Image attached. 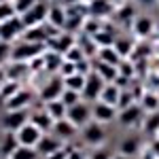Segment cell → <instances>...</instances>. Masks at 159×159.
I'll return each instance as SVG.
<instances>
[{
    "instance_id": "obj_1",
    "label": "cell",
    "mask_w": 159,
    "mask_h": 159,
    "mask_svg": "<svg viewBox=\"0 0 159 159\" xmlns=\"http://www.w3.org/2000/svg\"><path fill=\"white\" fill-rule=\"evenodd\" d=\"M45 51V45L43 43H28V40H21L15 49H11V60L15 64H24L28 60H34L38 55H43Z\"/></svg>"
},
{
    "instance_id": "obj_2",
    "label": "cell",
    "mask_w": 159,
    "mask_h": 159,
    "mask_svg": "<svg viewBox=\"0 0 159 159\" xmlns=\"http://www.w3.org/2000/svg\"><path fill=\"white\" fill-rule=\"evenodd\" d=\"M83 132V142L85 144H89V147H102L104 144V140H106V129H104V125L98 121H91L87 123L85 127H81Z\"/></svg>"
},
{
    "instance_id": "obj_3",
    "label": "cell",
    "mask_w": 159,
    "mask_h": 159,
    "mask_svg": "<svg viewBox=\"0 0 159 159\" xmlns=\"http://www.w3.org/2000/svg\"><path fill=\"white\" fill-rule=\"evenodd\" d=\"M49 9H51V7H47L45 2H36V4H34L28 13L21 15L24 25H25V28H36V25H43L45 21H47V17H49Z\"/></svg>"
},
{
    "instance_id": "obj_4",
    "label": "cell",
    "mask_w": 159,
    "mask_h": 159,
    "mask_svg": "<svg viewBox=\"0 0 159 159\" xmlns=\"http://www.w3.org/2000/svg\"><path fill=\"white\" fill-rule=\"evenodd\" d=\"M15 134H17L19 144H24V147H34V148H36V144L40 142V138H43V134H45V132H43L40 127H36L32 121H28L24 127H19Z\"/></svg>"
},
{
    "instance_id": "obj_5",
    "label": "cell",
    "mask_w": 159,
    "mask_h": 159,
    "mask_svg": "<svg viewBox=\"0 0 159 159\" xmlns=\"http://www.w3.org/2000/svg\"><path fill=\"white\" fill-rule=\"evenodd\" d=\"M24 30H25V25L21 21V17H11V19H7V21L0 24V40L11 43V40L21 36Z\"/></svg>"
},
{
    "instance_id": "obj_6",
    "label": "cell",
    "mask_w": 159,
    "mask_h": 159,
    "mask_svg": "<svg viewBox=\"0 0 159 159\" xmlns=\"http://www.w3.org/2000/svg\"><path fill=\"white\" fill-rule=\"evenodd\" d=\"M30 121L25 110H4V117L0 119L4 132H17L19 127H24L25 123Z\"/></svg>"
},
{
    "instance_id": "obj_7",
    "label": "cell",
    "mask_w": 159,
    "mask_h": 159,
    "mask_svg": "<svg viewBox=\"0 0 159 159\" xmlns=\"http://www.w3.org/2000/svg\"><path fill=\"white\" fill-rule=\"evenodd\" d=\"M106 85V81L100 76L98 72H89L87 74V83H85V89H83V98L89 100V102H98L100 100V93Z\"/></svg>"
},
{
    "instance_id": "obj_8",
    "label": "cell",
    "mask_w": 159,
    "mask_h": 159,
    "mask_svg": "<svg viewBox=\"0 0 159 159\" xmlns=\"http://www.w3.org/2000/svg\"><path fill=\"white\" fill-rule=\"evenodd\" d=\"M66 119H70L76 127H85L87 123L91 121V106H89V104H83V102H79V104H74V106L68 108Z\"/></svg>"
},
{
    "instance_id": "obj_9",
    "label": "cell",
    "mask_w": 159,
    "mask_h": 159,
    "mask_svg": "<svg viewBox=\"0 0 159 159\" xmlns=\"http://www.w3.org/2000/svg\"><path fill=\"white\" fill-rule=\"evenodd\" d=\"M91 119L102 123V125L112 123L115 119H117V106H110V104H104V102L98 100V102L91 106Z\"/></svg>"
},
{
    "instance_id": "obj_10",
    "label": "cell",
    "mask_w": 159,
    "mask_h": 159,
    "mask_svg": "<svg viewBox=\"0 0 159 159\" xmlns=\"http://www.w3.org/2000/svg\"><path fill=\"white\" fill-rule=\"evenodd\" d=\"M64 89H66V87H64V79H51V81H47V83L43 85L38 98L47 104V102H53V100H60L61 93H64Z\"/></svg>"
},
{
    "instance_id": "obj_11",
    "label": "cell",
    "mask_w": 159,
    "mask_h": 159,
    "mask_svg": "<svg viewBox=\"0 0 159 159\" xmlns=\"http://www.w3.org/2000/svg\"><path fill=\"white\" fill-rule=\"evenodd\" d=\"M32 102V93L28 89H19L13 98H9L4 102V110H25Z\"/></svg>"
},
{
    "instance_id": "obj_12",
    "label": "cell",
    "mask_w": 159,
    "mask_h": 159,
    "mask_svg": "<svg viewBox=\"0 0 159 159\" xmlns=\"http://www.w3.org/2000/svg\"><path fill=\"white\" fill-rule=\"evenodd\" d=\"M61 147V140L57 138V136H49V134H43V138H40V142L36 144V151L40 157H49L51 153H55V151H60Z\"/></svg>"
},
{
    "instance_id": "obj_13",
    "label": "cell",
    "mask_w": 159,
    "mask_h": 159,
    "mask_svg": "<svg viewBox=\"0 0 159 159\" xmlns=\"http://www.w3.org/2000/svg\"><path fill=\"white\" fill-rule=\"evenodd\" d=\"M76 129H79V127H76L70 119H60V121L53 123V129H51V132H53V136H57L61 142H64V140L74 138V136H76Z\"/></svg>"
},
{
    "instance_id": "obj_14",
    "label": "cell",
    "mask_w": 159,
    "mask_h": 159,
    "mask_svg": "<svg viewBox=\"0 0 159 159\" xmlns=\"http://www.w3.org/2000/svg\"><path fill=\"white\" fill-rule=\"evenodd\" d=\"M140 115H142V106L132 104V106H127V108L119 110V123H121V125H125V127L136 125V123H138V119H140Z\"/></svg>"
},
{
    "instance_id": "obj_15",
    "label": "cell",
    "mask_w": 159,
    "mask_h": 159,
    "mask_svg": "<svg viewBox=\"0 0 159 159\" xmlns=\"http://www.w3.org/2000/svg\"><path fill=\"white\" fill-rule=\"evenodd\" d=\"M142 134L148 138H157L159 136V110L147 112V117L142 119Z\"/></svg>"
},
{
    "instance_id": "obj_16",
    "label": "cell",
    "mask_w": 159,
    "mask_h": 159,
    "mask_svg": "<svg viewBox=\"0 0 159 159\" xmlns=\"http://www.w3.org/2000/svg\"><path fill=\"white\" fill-rule=\"evenodd\" d=\"M121 87L115 85V83H106L104 89H102V93H100V102H104V104H110V106H117L119 104V98H121Z\"/></svg>"
},
{
    "instance_id": "obj_17",
    "label": "cell",
    "mask_w": 159,
    "mask_h": 159,
    "mask_svg": "<svg viewBox=\"0 0 159 159\" xmlns=\"http://www.w3.org/2000/svg\"><path fill=\"white\" fill-rule=\"evenodd\" d=\"M47 21L53 25V30H61V28H66V24H68V13L64 11L61 7L53 4V7L49 9V17H47Z\"/></svg>"
},
{
    "instance_id": "obj_18",
    "label": "cell",
    "mask_w": 159,
    "mask_h": 159,
    "mask_svg": "<svg viewBox=\"0 0 159 159\" xmlns=\"http://www.w3.org/2000/svg\"><path fill=\"white\" fill-rule=\"evenodd\" d=\"M49 45H51L53 51H57V53L64 55L70 47H74V36L72 34H55V36L49 40Z\"/></svg>"
},
{
    "instance_id": "obj_19",
    "label": "cell",
    "mask_w": 159,
    "mask_h": 159,
    "mask_svg": "<svg viewBox=\"0 0 159 159\" xmlns=\"http://www.w3.org/2000/svg\"><path fill=\"white\" fill-rule=\"evenodd\" d=\"M93 72H98L106 83H112V81L119 76V68H117V66H110V64H106V61L96 60V64H93Z\"/></svg>"
},
{
    "instance_id": "obj_20",
    "label": "cell",
    "mask_w": 159,
    "mask_h": 159,
    "mask_svg": "<svg viewBox=\"0 0 159 159\" xmlns=\"http://www.w3.org/2000/svg\"><path fill=\"white\" fill-rule=\"evenodd\" d=\"M51 34L45 32V28L43 25H36V28H25L24 34H21V40H28V43H47L49 40Z\"/></svg>"
},
{
    "instance_id": "obj_21",
    "label": "cell",
    "mask_w": 159,
    "mask_h": 159,
    "mask_svg": "<svg viewBox=\"0 0 159 159\" xmlns=\"http://www.w3.org/2000/svg\"><path fill=\"white\" fill-rule=\"evenodd\" d=\"M138 151H140V138L138 136H129V138L121 140V144H119V153L129 159L134 155H138Z\"/></svg>"
},
{
    "instance_id": "obj_22",
    "label": "cell",
    "mask_w": 159,
    "mask_h": 159,
    "mask_svg": "<svg viewBox=\"0 0 159 159\" xmlns=\"http://www.w3.org/2000/svg\"><path fill=\"white\" fill-rule=\"evenodd\" d=\"M85 83H87V74H81V72H74V74L64 79V87L66 89H72V91H79L81 96H83Z\"/></svg>"
},
{
    "instance_id": "obj_23",
    "label": "cell",
    "mask_w": 159,
    "mask_h": 159,
    "mask_svg": "<svg viewBox=\"0 0 159 159\" xmlns=\"http://www.w3.org/2000/svg\"><path fill=\"white\" fill-rule=\"evenodd\" d=\"M30 121L34 123L36 127H40V129H43L45 134L53 129V123H55V121H53V117H51V115L47 112V110H40V112H34V115L30 117Z\"/></svg>"
},
{
    "instance_id": "obj_24",
    "label": "cell",
    "mask_w": 159,
    "mask_h": 159,
    "mask_svg": "<svg viewBox=\"0 0 159 159\" xmlns=\"http://www.w3.org/2000/svg\"><path fill=\"white\" fill-rule=\"evenodd\" d=\"M134 32L136 36L140 38H147L151 32H153V21H151V17H147V15H138L134 19Z\"/></svg>"
},
{
    "instance_id": "obj_25",
    "label": "cell",
    "mask_w": 159,
    "mask_h": 159,
    "mask_svg": "<svg viewBox=\"0 0 159 159\" xmlns=\"http://www.w3.org/2000/svg\"><path fill=\"white\" fill-rule=\"evenodd\" d=\"M98 60L100 61H106V64H110V66H117V68H119V64L123 61V57L117 53L115 47H100V49H98Z\"/></svg>"
},
{
    "instance_id": "obj_26",
    "label": "cell",
    "mask_w": 159,
    "mask_h": 159,
    "mask_svg": "<svg viewBox=\"0 0 159 159\" xmlns=\"http://www.w3.org/2000/svg\"><path fill=\"white\" fill-rule=\"evenodd\" d=\"M19 147V140H17V134L15 132H4L2 134V148H0V155H9L11 157L13 153Z\"/></svg>"
},
{
    "instance_id": "obj_27",
    "label": "cell",
    "mask_w": 159,
    "mask_h": 159,
    "mask_svg": "<svg viewBox=\"0 0 159 159\" xmlns=\"http://www.w3.org/2000/svg\"><path fill=\"white\" fill-rule=\"evenodd\" d=\"M45 110L53 117V121H60V119H66L68 115V106L61 102V100H53V102H47L45 104Z\"/></svg>"
},
{
    "instance_id": "obj_28",
    "label": "cell",
    "mask_w": 159,
    "mask_h": 159,
    "mask_svg": "<svg viewBox=\"0 0 159 159\" xmlns=\"http://www.w3.org/2000/svg\"><path fill=\"white\" fill-rule=\"evenodd\" d=\"M61 64H64V55L57 51H49L45 53V70L47 72H60Z\"/></svg>"
},
{
    "instance_id": "obj_29",
    "label": "cell",
    "mask_w": 159,
    "mask_h": 159,
    "mask_svg": "<svg viewBox=\"0 0 159 159\" xmlns=\"http://www.w3.org/2000/svg\"><path fill=\"white\" fill-rule=\"evenodd\" d=\"M140 106H142V110H147V112H155V110H159V96H157V93H153V91L142 93V98H140Z\"/></svg>"
},
{
    "instance_id": "obj_30",
    "label": "cell",
    "mask_w": 159,
    "mask_h": 159,
    "mask_svg": "<svg viewBox=\"0 0 159 159\" xmlns=\"http://www.w3.org/2000/svg\"><path fill=\"white\" fill-rule=\"evenodd\" d=\"M89 13L98 19L102 15H108L110 13V2L108 0H91V4H89Z\"/></svg>"
},
{
    "instance_id": "obj_31",
    "label": "cell",
    "mask_w": 159,
    "mask_h": 159,
    "mask_svg": "<svg viewBox=\"0 0 159 159\" xmlns=\"http://www.w3.org/2000/svg\"><path fill=\"white\" fill-rule=\"evenodd\" d=\"M115 49H117V53L121 55L123 60H127L129 57V53L134 51V43L129 40V38H117L115 40V45H112Z\"/></svg>"
},
{
    "instance_id": "obj_32",
    "label": "cell",
    "mask_w": 159,
    "mask_h": 159,
    "mask_svg": "<svg viewBox=\"0 0 159 159\" xmlns=\"http://www.w3.org/2000/svg\"><path fill=\"white\" fill-rule=\"evenodd\" d=\"M13 159H38L40 155H38V151L34 147H24V144H19L17 147V151L11 155Z\"/></svg>"
},
{
    "instance_id": "obj_33",
    "label": "cell",
    "mask_w": 159,
    "mask_h": 159,
    "mask_svg": "<svg viewBox=\"0 0 159 159\" xmlns=\"http://www.w3.org/2000/svg\"><path fill=\"white\" fill-rule=\"evenodd\" d=\"M19 89H21V87H19V83H17L15 79H13V81H7V83L2 85V89H0V98L7 102V100L13 98V96H15V93H17Z\"/></svg>"
},
{
    "instance_id": "obj_34",
    "label": "cell",
    "mask_w": 159,
    "mask_h": 159,
    "mask_svg": "<svg viewBox=\"0 0 159 159\" xmlns=\"http://www.w3.org/2000/svg\"><path fill=\"white\" fill-rule=\"evenodd\" d=\"M64 60L72 61V64H79V61H83V60H85V51L81 49L79 45H74V47H70V49L64 53Z\"/></svg>"
},
{
    "instance_id": "obj_35",
    "label": "cell",
    "mask_w": 159,
    "mask_h": 159,
    "mask_svg": "<svg viewBox=\"0 0 159 159\" xmlns=\"http://www.w3.org/2000/svg\"><path fill=\"white\" fill-rule=\"evenodd\" d=\"M91 38L96 40V45H98V47H112V45H115V40H117L110 32H102V30H100L98 34H93Z\"/></svg>"
},
{
    "instance_id": "obj_36",
    "label": "cell",
    "mask_w": 159,
    "mask_h": 159,
    "mask_svg": "<svg viewBox=\"0 0 159 159\" xmlns=\"http://www.w3.org/2000/svg\"><path fill=\"white\" fill-rule=\"evenodd\" d=\"M81 98H83V96H81V93H79V91H72V89H64V93H61V102H64V104H66V106H68V108H70V106H74V104H79V102H81Z\"/></svg>"
},
{
    "instance_id": "obj_37",
    "label": "cell",
    "mask_w": 159,
    "mask_h": 159,
    "mask_svg": "<svg viewBox=\"0 0 159 159\" xmlns=\"http://www.w3.org/2000/svg\"><path fill=\"white\" fill-rule=\"evenodd\" d=\"M15 15H17V11H15L13 2H2L0 4V24L7 21V19H11V17H15Z\"/></svg>"
},
{
    "instance_id": "obj_38",
    "label": "cell",
    "mask_w": 159,
    "mask_h": 159,
    "mask_svg": "<svg viewBox=\"0 0 159 159\" xmlns=\"http://www.w3.org/2000/svg\"><path fill=\"white\" fill-rule=\"evenodd\" d=\"M36 2H40V0H15L13 4H15V11H17V15H24V13H28Z\"/></svg>"
},
{
    "instance_id": "obj_39",
    "label": "cell",
    "mask_w": 159,
    "mask_h": 159,
    "mask_svg": "<svg viewBox=\"0 0 159 159\" xmlns=\"http://www.w3.org/2000/svg\"><path fill=\"white\" fill-rule=\"evenodd\" d=\"M76 72V64H72V61H68V60H64V64H61V68H60V79H66V76H70V74Z\"/></svg>"
},
{
    "instance_id": "obj_40",
    "label": "cell",
    "mask_w": 159,
    "mask_h": 159,
    "mask_svg": "<svg viewBox=\"0 0 159 159\" xmlns=\"http://www.w3.org/2000/svg\"><path fill=\"white\" fill-rule=\"evenodd\" d=\"M112 157H115V153H112L110 148L98 147L93 153H91V157H89V159H112Z\"/></svg>"
},
{
    "instance_id": "obj_41",
    "label": "cell",
    "mask_w": 159,
    "mask_h": 159,
    "mask_svg": "<svg viewBox=\"0 0 159 159\" xmlns=\"http://www.w3.org/2000/svg\"><path fill=\"white\" fill-rule=\"evenodd\" d=\"M132 104H134V96H132L129 91H125V89H123V91H121V98H119V104H117V108L123 110V108H127V106H132Z\"/></svg>"
},
{
    "instance_id": "obj_42",
    "label": "cell",
    "mask_w": 159,
    "mask_h": 159,
    "mask_svg": "<svg viewBox=\"0 0 159 159\" xmlns=\"http://www.w3.org/2000/svg\"><path fill=\"white\" fill-rule=\"evenodd\" d=\"M134 66H132V64H129V61L127 60H123L121 64H119V74H121V76H127V79H132V76H134Z\"/></svg>"
},
{
    "instance_id": "obj_43",
    "label": "cell",
    "mask_w": 159,
    "mask_h": 159,
    "mask_svg": "<svg viewBox=\"0 0 159 159\" xmlns=\"http://www.w3.org/2000/svg\"><path fill=\"white\" fill-rule=\"evenodd\" d=\"M7 57H11V47H9V43L0 40V64L7 60Z\"/></svg>"
},
{
    "instance_id": "obj_44",
    "label": "cell",
    "mask_w": 159,
    "mask_h": 159,
    "mask_svg": "<svg viewBox=\"0 0 159 159\" xmlns=\"http://www.w3.org/2000/svg\"><path fill=\"white\" fill-rule=\"evenodd\" d=\"M66 157H68V151H66V148H60V151L51 153L49 157H45V159H66Z\"/></svg>"
},
{
    "instance_id": "obj_45",
    "label": "cell",
    "mask_w": 159,
    "mask_h": 159,
    "mask_svg": "<svg viewBox=\"0 0 159 159\" xmlns=\"http://www.w3.org/2000/svg\"><path fill=\"white\" fill-rule=\"evenodd\" d=\"M132 15H134V9H132V7H125L123 11H119V19H123V21H127V19H129Z\"/></svg>"
},
{
    "instance_id": "obj_46",
    "label": "cell",
    "mask_w": 159,
    "mask_h": 159,
    "mask_svg": "<svg viewBox=\"0 0 159 159\" xmlns=\"http://www.w3.org/2000/svg\"><path fill=\"white\" fill-rule=\"evenodd\" d=\"M66 159H85V155L81 151H68V157Z\"/></svg>"
},
{
    "instance_id": "obj_47",
    "label": "cell",
    "mask_w": 159,
    "mask_h": 159,
    "mask_svg": "<svg viewBox=\"0 0 159 159\" xmlns=\"http://www.w3.org/2000/svg\"><path fill=\"white\" fill-rule=\"evenodd\" d=\"M140 159H159L151 148H147V151H142V155H140Z\"/></svg>"
},
{
    "instance_id": "obj_48",
    "label": "cell",
    "mask_w": 159,
    "mask_h": 159,
    "mask_svg": "<svg viewBox=\"0 0 159 159\" xmlns=\"http://www.w3.org/2000/svg\"><path fill=\"white\" fill-rule=\"evenodd\" d=\"M148 148L159 157V136H157V138H153V142H151V147H148Z\"/></svg>"
},
{
    "instance_id": "obj_49",
    "label": "cell",
    "mask_w": 159,
    "mask_h": 159,
    "mask_svg": "<svg viewBox=\"0 0 159 159\" xmlns=\"http://www.w3.org/2000/svg\"><path fill=\"white\" fill-rule=\"evenodd\" d=\"M4 83H7V70H0V89H2Z\"/></svg>"
},
{
    "instance_id": "obj_50",
    "label": "cell",
    "mask_w": 159,
    "mask_h": 159,
    "mask_svg": "<svg viewBox=\"0 0 159 159\" xmlns=\"http://www.w3.org/2000/svg\"><path fill=\"white\" fill-rule=\"evenodd\" d=\"M138 2H140V4H144V7H151V4H155L157 0H138Z\"/></svg>"
},
{
    "instance_id": "obj_51",
    "label": "cell",
    "mask_w": 159,
    "mask_h": 159,
    "mask_svg": "<svg viewBox=\"0 0 159 159\" xmlns=\"http://www.w3.org/2000/svg\"><path fill=\"white\" fill-rule=\"evenodd\" d=\"M112 159H129V157H125V155H121V153H117V155H115Z\"/></svg>"
},
{
    "instance_id": "obj_52",
    "label": "cell",
    "mask_w": 159,
    "mask_h": 159,
    "mask_svg": "<svg viewBox=\"0 0 159 159\" xmlns=\"http://www.w3.org/2000/svg\"><path fill=\"white\" fill-rule=\"evenodd\" d=\"M0 159H13V157H9V155H0Z\"/></svg>"
},
{
    "instance_id": "obj_53",
    "label": "cell",
    "mask_w": 159,
    "mask_h": 159,
    "mask_svg": "<svg viewBox=\"0 0 159 159\" xmlns=\"http://www.w3.org/2000/svg\"><path fill=\"white\" fill-rule=\"evenodd\" d=\"M0 148H2V134H0Z\"/></svg>"
},
{
    "instance_id": "obj_54",
    "label": "cell",
    "mask_w": 159,
    "mask_h": 159,
    "mask_svg": "<svg viewBox=\"0 0 159 159\" xmlns=\"http://www.w3.org/2000/svg\"><path fill=\"white\" fill-rule=\"evenodd\" d=\"M2 2H9V0H0V4H2Z\"/></svg>"
}]
</instances>
